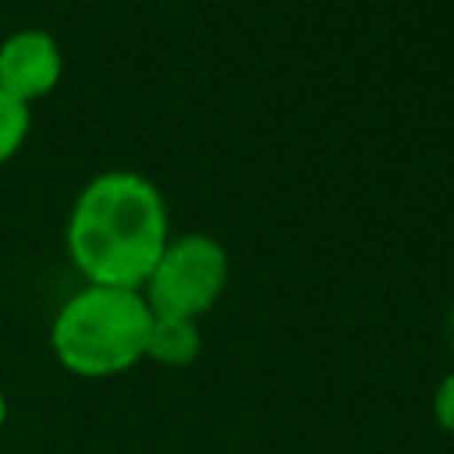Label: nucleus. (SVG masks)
<instances>
[{
  "label": "nucleus",
  "mask_w": 454,
  "mask_h": 454,
  "mask_svg": "<svg viewBox=\"0 0 454 454\" xmlns=\"http://www.w3.org/2000/svg\"><path fill=\"white\" fill-rule=\"evenodd\" d=\"M64 53L60 43L43 28L11 32L0 43V89H7L21 103H35L60 85Z\"/></svg>",
  "instance_id": "nucleus-4"
},
{
  "label": "nucleus",
  "mask_w": 454,
  "mask_h": 454,
  "mask_svg": "<svg viewBox=\"0 0 454 454\" xmlns=\"http://www.w3.org/2000/svg\"><path fill=\"white\" fill-rule=\"evenodd\" d=\"M149 323L153 309L138 287L85 284L53 316L50 348L67 372L103 380L145 358Z\"/></svg>",
  "instance_id": "nucleus-2"
},
{
  "label": "nucleus",
  "mask_w": 454,
  "mask_h": 454,
  "mask_svg": "<svg viewBox=\"0 0 454 454\" xmlns=\"http://www.w3.org/2000/svg\"><path fill=\"white\" fill-rule=\"evenodd\" d=\"M433 419L440 422V429L454 433V372H447L433 394Z\"/></svg>",
  "instance_id": "nucleus-7"
},
{
  "label": "nucleus",
  "mask_w": 454,
  "mask_h": 454,
  "mask_svg": "<svg viewBox=\"0 0 454 454\" xmlns=\"http://www.w3.org/2000/svg\"><path fill=\"white\" fill-rule=\"evenodd\" d=\"M7 426V394H4V387H0V429Z\"/></svg>",
  "instance_id": "nucleus-8"
},
{
  "label": "nucleus",
  "mask_w": 454,
  "mask_h": 454,
  "mask_svg": "<svg viewBox=\"0 0 454 454\" xmlns=\"http://www.w3.org/2000/svg\"><path fill=\"white\" fill-rule=\"evenodd\" d=\"M202 355V330L199 319H177V316H153L149 337H145V358L184 369Z\"/></svg>",
  "instance_id": "nucleus-5"
},
{
  "label": "nucleus",
  "mask_w": 454,
  "mask_h": 454,
  "mask_svg": "<svg viewBox=\"0 0 454 454\" xmlns=\"http://www.w3.org/2000/svg\"><path fill=\"white\" fill-rule=\"evenodd\" d=\"M32 128V106L14 99L7 89H0V167L18 156Z\"/></svg>",
  "instance_id": "nucleus-6"
},
{
  "label": "nucleus",
  "mask_w": 454,
  "mask_h": 454,
  "mask_svg": "<svg viewBox=\"0 0 454 454\" xmlns=\"http://www.w3.org/2000/svg\"><path fill=\"white\" fill-rule=\"evenodd\" d=\"M450 344H454V319H450Z\"/></svg>",
  "instance_id": "nucleus-9"
},
{
  "label": "nucleus",
  "mask_w": 454,
  "mask_h": 454,
  "mask_svg": "<svg viewBox=\"0 0 454 454\" xmlns=\"http://www.w3.org/2000/svg\"><path fill=\"white\" fill-rule=\"evenodd\" d=\"M170 241L160 188L135 170H103L74 195L64 245L85 284L138 287Z\"/></svg>",
  "instance_id": "nucleus-1"
},
{
  "label": "nucleus",
  "mask_w": 454,
  "mask_h": 454,
  "mask_svg": "<svg viewBox=\"0 0 454 454\" xmlns=\"http://www.w3.org/2000/svg\"><path fill=\"white\" fill-rule=\"evenodd\" d=\"M227 273H231L227 248L213 234L192 231L167 241L149 280L142 284V294L153 316L199 319L223 294Z\"/></svg>",
  "instance_id": "nucleus-3"
}]
</instances>
